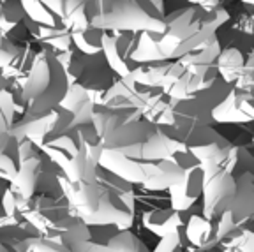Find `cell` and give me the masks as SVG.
<instances>
[{
    "instance_id": "cell-1",
    "label": "cell",
    "mask_w": 254,
    "mask_h": 252,
    "mask_svg": "<svg viewBox=\"0 0 254 252\" xmlns=\"http://www.w3.org/2000/svg\"><path fill=\"white\" fill-rule=\"evenodd\" d=\"M92 124L103 150L117 152L134 161L171 159L177 152L186 150L154 124L143 119L122 120L101 106H94Z\"/></svg>"
},
{
    "instance_id": "cell-2",
    "label": "cell",
    "mask_w": 254,
    "mask_h": 252,
    "mask_svg": "<svg viewBox=\"0 0 254 252\" xmlns=\"http://www.w3.org/2000/svg\"><path fill=\"white\" fill-rule=\"evenodd\" d=\"M67 76L57 60L55 52L41 46L28 76L20 85H7L18 88L11 92L20 117H43L53 111L67 90Z\"/></svg>"
},
{
    "instance_id": "cell-3",
    "label": "cell",
    "mask_w": 254,
    "mask_h": 252,
    "mask_svg": "<svg viewBox=\"0 0 254 252\" xmlns=\"http://www.w3.org/2000/svg\"><path fill=\"white\" fill-rule=\"evenodd\" d=\"M99 9L90 27L103 32H150L163 34V12L148 0H97Z\"/></svg>"
},
{
    "instance_id": "cell-4",
    "label": "cell",
    "mask_w": 254,
    "mask_h": 252,
    "mask_svg": "<svg viewBox=\"0 0 254 252\" xmlns=\"http://www.w3.org/2000/svg\"><path fill=\"white\" fill-rule=\"evenodd\" d=\"M16 212L20 221L27 222L41 237L62 235L81 222L65 197L50 194H34L28 199L16 197Z\"/></svg>"
},
{
    "instance_id": "cell-5",
    "label": "cell",
    "mask_w": 254,
    "mask_h": 252,
    "mask_svg": "<svg viewBox=\"0 0 254 252\" xmlns=\"http://www.w3.org/2000/svg\"><path fill=\"white\" fill-rule=\"evenodd\" d=\"M55 55L67 76V81L76 83L81 88H85L92 104H95L99 95L106 88H110L111 83L119 78L108 67L101 52L95 55H85V53L78 52L76 48H71L67 52L55 53Z\"/></svg>"
},
{
    "instance_id": "cell-6",
    "label": "cell",
    "mask_w": 254,
    "mask_h": 252,
    "mask_svg": "<svg viewBox=\"0 0 254 252\" xmlns=\"http://www.w3.org/2000/svg\"><path fill=\"white\" fill-rule=\"evenodd\" d=\"M235 192H237L235 178L226 170L219 168L212 173H205L201 197H199L201 215L208 221H217L222 213L230 212Z\"/></svg>"
},
{
    "instance_id": "cell-7",
    "label": "cell",
    "mask_w": 254,
    "mask_h": 252,
    "mask_svg": "<svg viewBox=\"0 0 254 252\" xmlns=\"http://www.w3.org/2000/svg\"><path fill=\"white\" fill-rule=\"evenodd\" d=\"M136 39H138L136 32H104L101 37V53L108 67L119 78H127L139 65L131 60Z\"/></svg>"
},
{
    "instance_id": "cell-8",
    "label": "cell",
    "mask_w": 254,
    "mask_h": 252,
    "mask_svg": "<svg viewBox=\"0 0 254 252\" xmlns=\"http://www.w3.org/2000/svg\"><path fill=\"white\" fill-rule=\"evenodd\" d=\"M184 71L186 65L180 60H163V62L139 63L127 78L139 87L161 88L166 92L182 76Z\"/></svg>"
},
{
    "instance_id": "cell-9",
    "label": "cell",
    "mask_w": 254,
    "mask_h": 252,
    "mask_svg": "<svg viewBox=\"0 0 254 252\" xmlns=\"http://www.w3.org/2000/svg\"><path fill=\"white\" fill-rule=\"evenodd\" d=\"M192 213H201V203H199V201L192 208L186 210V212H177V210H173L170 205L148 208L143 212L141 222L147 231H150L152 235L161 238V237H164V235H168V233L186 226L187 219H189Z\"/></svg>"
},
{
    "instance_id": "cell-10",
    "label": "cell",
    "mask_w": 254,
    "mask_h": 252,
    "mask_svg": "<svg viewBox=\"0 0 254 252\" xmlns=\"http://www.w3.org/2000/svg\"><path fill=\"white\" fill-rule=\"evenodd\" d=\"M203 190V171L199 170V166H192L184 171V178L177 184V186L170 187L166 190L168 197H170L171 206L177 212H186L190 210L196 205L201 197Z\"/></svg>"
},
{
    "instance_id": "cell-11",
    "label": "cell",
    "mask_w": 254,
    "mask_h": 252,
    "mask_svg": "<svg viewBox=\"0 0 254 252\" xmlns=\"http://www.w3.org/2000/svg\"><path fill=\"white\" fill-rule=\"evenodd\" d=\"M184 171L173 159L145 161V180L139 187L148 192H166L182 180Z\"/></svg>"
},
{
    "instance_id": "cell-12",
    "label": "cell",
    "mask_w": 254,
    "mask_h": 252,
    "mask_svg": "<svg viewBox=\"0 0 254 252\" xmlns=\"http://www.w3.org/2000/svg\"><path fill=\"white\" fill-rule=\"evenodd\" d=\"M233 146H235V143L231 141V139H228L226 136H222V134L219 132L217 138L208 143V145L189 148L187 152L196 159L199 170L205 175V173H212V171L219 170V168H224L228 159H230Z\"/></svg>"
},
{
    "instance_id": "cell-13",
    "label": "cell",
    "mask_w": 254,
    "mask_h": 252,
    "mask_svg": "<svg viewBox=\"0 0 254 252\" xmlns=\"http://www.w3.org/2000/svg\"><path fill=\"white\" fill-rule=\"evenodd\" d=\"M60 21L69 32H81L90 28L97 14V0H59Z\"/></svg>"
},
{
    "instance_id": "cell-14",
    "label": "cell",
    "mask_w": 254,
    "mask_h": 252,
    "mask_svg": "<svg viewBox=\"0 0 254 252\" xmlns=\"http://www.w3.org/2000/svg\"><path fill=\"white\" fill-rule=\"evenodd\" d=\"M97 166L120 177L122 180L129 182L132 186H141L145 180V161H134V159L124 157L117 152L103 150L97 159Z\"/></svg>"
},
{
    "instance_id": "cell-15",
    "label": "cell",
    "mask_w": 254,
    "mask_h": 252,
    "mask_svg": "<svg viewBox=\"0 0 254 252\" xmlns=\"http://www.w3.org/2000/svg\"><path fill=\"white\" fill-rule=\"evenodd\" d=\"M184 237L192 251H208L219 245L217 221H208L201 213H192L184 226Z\"/></svg>"
},
{
    "instance_id": "cell-16",
    "label": "cell",
    "mask_w": 254,
    "mask_h": 252,
    "mask_svg": "<svg viewBox=\"0 0 254 252\" xmlns=\"http://www.w3.org/2000/svg\"><path fill=\"white\" fill-rule=\"evenodd\" d=\"M95 171H97V161L88 155L85 146L81 145L79 150L69 159L67 166L64 168L62 175L64 182L67 186H88L95 182Z\"/></svg>"
},
{
    "instance_id": "cell-17",
    "label": "cell",
    "mask_w": 254,
    "mask_h": 252,
    "mask_svg": "<svg viewBox=\"0 0 254 252\" xmlns=\"http://www.w3.org/2000/svg\"><path fill=\"white\" fill-rule=\"evenodd\" d=\"M237 184V192H235L233 205L230 208V213L237 224L246 222L253 219L254 212V175L244 173L235 178Z\"/></svg>"
},
{
    "instance_id": "cell-18",
    "label": "cell",
    "mask_w": 254,
    "mask_h": 252,
    "mask_svg": "<svg viewBox=\"0 0 254 252\" xmlns=\"http://www.w3.org/2000/svg\"><path fill=\"white\" fill-rule=\"evenodd\" d=\"M249 53L253 52H242L237 46H221L217 59H215V71L217 76L222 81L233 85L240 76H242L244 69H246V62Z\"/></svg>"
},
{
    "instance_id": "cell-19",
    "label": "cell",
    "mask_w": 254,
    "mask_h": 252,
    "mask_svg": "<svg viewBox=\"0 0 254 252\" xmlns=\"http://www.w3.org/2000/svg\"><path fill=\"white\" fill-rule=\"evenodd\" d=\"M104 32L99 28H87L81 32H71V41L72 48H76L78 52L85 53V55H95L101 52V37Z\"/></svg>"
},
{
    "instance_id": "cell-20",
    "label": "cell",
    "mask_w": 254,
    "mask_h": 252,
    "mask_svg": "<svg viewBox=\"0 0 254 252\" xmlns=\"http://www.w3.org/2000/svg\"><path fill=\"white\" fill-rule=\"evenodd\" d=\"M90 104H92V101H90V97H88L87 90L81 88L79 85H76V83H69L67 90H65V94H64L59 106L62 108V110L69 111V113L74 117L76 113L83 111L85 108L90 106Z\"/></svg>"
},
{
    "instance_id": "cell-21",
    "label": "cell",
    "mask_w": 254,
    "mask_h": 252,
    "mask_svg": "<svg viewBox=\"0 0 254 252\" xmlns=\"http://www.w3.org/2000/svg\"><path fill=\"white\" fill-rule=\"evenodd\" d=\"M106 245L113 247L117 252H150L145 242L138 235H134L131 229L117 231Z\"/></svg>"
},
{
    "instance_id": "cell-22",
    "label": "cell",
    "mask_w": 254,
    "mask_h": 252,
    "mask_svg": "<svg viewBox=\"0 0 254 252\" xmlns=\"http://www.w3.org/2000/svg\"><path fill=\"white\" fill-rule=\"evenodd\" d=\"M150 252H192V249L189 247L186 237H184V226L161 237L159 244Z\"/></svg>"
},
{
    "instance_id": "cell-23",
    "label": "cell",
    "mask_w": 254,
    "mask_h": 252,
    "mask_svg": "<svg viewBox=\"0 0 254 252\" xmlns=\"http://www.w3.org/2000/svg\"><path fill=\"white\" fill-rule=\"evenodd\" d=\"M16 117H18V108L14 104L12 94L5 88L0 92V134L9 132Z\"/></svg>"
},
{
    "instance_id": "cell-24",
    "label": "cell",
    "mask_w": 254,
    "mask_h": 252,
    "mask_svg": "<svg viewBox=\"0 0 254 252\" xmlns=\"http://www.w3.org/2000/svg\"><path fill=\"white\" fill-rule=\"evenodd\" d=\"M72 252H117V251L113 247H110V245L95 244V242H90V240H83V242H79V244L74 245Z\"/></svg>"
},
{
    "instance_id": "cell-25",
    "label": "cell",
    "mask_w": 254,
    "mask_h": 252,
    "mask_svg": "<svg viewBox=\"0 0 254 252\" xmlns=\"http://www.w3.org/2000/svg\"><path fill=\"white\" fill-rule=\"evenodd\" d=\"M192 5H199L203 9H215L222 5V0H189Z\"/></svg>"
},
{
    "instance_id": "cell-26",
    "label": "cell",
    "mask_w": 254,
    "mask_h": 252,
    "mask_svg": "<svg viewBox=\"0 0 254 252\" xmlns=\"http://www.w3.org/2000/svg\"><path fill=\"white\" fill-rule=\"evenodd\" d=\"M5 88H7V81H5V79L2 78V74H0V92L5 90Z\"/></svg>"
},
{
    "instance_id": "cell-27",
    "label": "cell",
    "mask_w": 254,
    "mask_h": 252,
    "mask_svg": "<svg viewBox=\"0 0 254 252\" xmlns=\"http://www.w3.org/2000/svg\"><path fill=\"white\" fill-rule=\"evenodd\" d=\"M0 252H7V251H5V249L2 247V245H0Z\"/></svg>"
}]
</instances>
